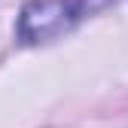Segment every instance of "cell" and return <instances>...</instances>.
I'll list each match as a JSON object with an SVG mask.
<instances>
[{
	"label": "cell",
	"instance_id": "6da1fadb",
	"mask_svg": "<svg viewBox=\"0 0 128 128\" xmlns=\"http://www.w3.org/2000/svg\"><path fill=\"white\" fill-rule=\"evenodd\" d=\"M92 12V0H30L18 18L22 43H49Z\"/></svg>",
	"mask_w": 128,
	"mask_h": 128
}]
</instances>
